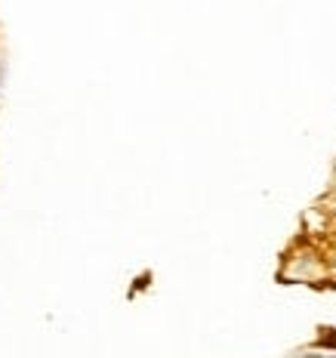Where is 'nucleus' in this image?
Wrapping results in <instances>:
<instances>
[{
    "instance_id": "f257e3e1",
    "label": "nucleus",
    "mask_w": 336,
    "mask_h": 358,
    "mask_svg": "<svg viewBox=\"0 0 336 358\" xmlns=\"http://www.w3.org/2000/svg\"><path fill=\"white\" fill-rule=\"evenodd\" d=\"M302 358H327V355H321V352H305Z\"/></svg>"
},
{
    "instance_id": "f03ea898",
    "label": "nucleus",
    "mask_w": 336,
    "mask_h": 358,
    "mask_svg": "<svg viewBox=\"0 0 336 358\" xmlns=\"http://www.w3.org/2000/svg\"><path fill=\"white\" fill-rule=\"evenodd\" d=\"M333 358H336V355H333Z\"/></svg>"
}]
</instances>
